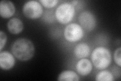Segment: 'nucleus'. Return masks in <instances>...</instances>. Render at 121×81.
I'll return each instance as SVG.
<instances>
[{
  "label": "nucleus",
  "instance_id": "0eeeda50",
  "mask_svg": "<svg viewBox=\"0 0 121 81\" xmlns=\"http://www.w3.org/2000/svg\"><path fill=\"white\" fill-rule=\"evenodd\" d=\"M15 64L14 55L8 51L0 53V67L4 70H9L13 67Z\"/></svg>",
  "mask_w": 121,
  "mask_h": 81
},
{
  "label": "nucleus",
  "instance_id": "1a4fd4ad",
  "mask_svg": "<svg viewBox=\"0 0 121 81\" xmlns=\"http://www.w3.org/2000/svg\"><path fill=\"white\" fill-rule=\"evenodd\" d=\"M76 68L80 75L85 76L89 75L92 71V64L89 59L82 58L76 64Z\"/></svg>",
  "mask_w": 121,
  "mask_h": 81
},
{
  "label": "nucleus",
  "instance_id": "20e7f679",
  "mask_svg": "<svg viewBox=\"0 0 121 81\" xmlns=\"http://www.w3.org/2000/svg\"><path fill=\"white\" fill-rule=\"evenodd\" d=\"M22 12L24 16L29 19H35L39 18L43 13V8L39 2L29 1L23 6Z\"/></svg>",
  "mask_w": 121,
  "mask_h": 81
},
{
  "label": "nucleus",
  "instance_id": "2eb2a0df",
  "mask_svg": "<svg viewBox=\"0 0 121 81\" xmlns=\"http://www.w3.org/2000/svg\"><path fill=\"white\" fill-rule=\"evenodd\" d=\"M121 48L119 47L114 52L113 54V58L116 63L118 65L119 67H121Z\"/></svg>",
  "mask_w": 121,
  "mask_h": 81
},
{
  "label": "nucleus",
  "instance_id": "9b49d317",
  "mask_svg": "<svg viewBox=\"0 0 121 81\" xmlns=\"http://www.w3.org/2000/svg\"><path fill=\"white\" fill-rule=\"evenodd\" d=\"M90 49L89 46L86 43H82L78 44L74 49L75 56L78 58H84L89 55Z\"/></svg>",
  "mask_w": 121,
  "mask_h": 81
},
{
  "label": "nucleus",
  "instance_id": "7ed1b4c3",
  "mask_svg": "<svg viewBox=\"0 0 121 81\" xmlns=\"http://www.w3.org/2000/svg\"><path fill=\"white\" fill-rule=\"evenodd\" d=\"M75 15L74 6L70 3L66 2L59 5L55 12V16L57 20L62 24L70 22Z\"/></svg>",
  "mask_w": 121,
  "mask_h": 81
},
{
  "label": "nucleus",
  "instance_id": "423d86ee",
  "mask_svg": "<svg viewBox=\"0 0 121 81\" xmlns=\"http://www.w3.org/2000/svg\"><path fill=\"white\" fill-rule=\"evenodd\" d=\"M78 21L80 26L87 31H92L96 25V18L94 15L88 11L82 12L78 17Z\"/></svg>",
  "mask_w": 121,
  "mask_h": 81
},
{
  "label": "nucleus",
  "instance_id": "dca6fc26",
  "mask_svg": "<svg viewBox=\"0 0 121 81\" xmlns=\"http://www.w3.org/2000/svg\"><path fill=\"white\" fill-rule=\"evenodd\" d=\"M7 37L6 33L3 31H0V51L1 52L7 42Z\"/></svg>",
  "mask_w": 121,
  "mask_h": 81
},
{
  "label": "nucleus",
  "instance_id": "f257e3e1",
  "mask_svg": "<svg viewBox=\"0 0 121 81\" xmlns=\"http://www.w3.org/2000/svg\"><path fill=\"white\" fill-rule=\"evenodd\" d=\"M11 51L18 60L26 61L31 59L33 57L35 48L30 40L26 38H20L14 42Z\"/></svg>",
  "mask_w": 121,
  "mask_h": 81
},
{
  "label": "nucleus",
  "instance_id": "39448f33",
  "mask_svg": "<svg viewBox=\"0 0 121 81\" xmlns=\"http://www.w3.org/2000/svg\"><path fill=\"white\" fill-rule=\"evenodd\" d=\"M84 35L82 27L73 23L68 24L64 30V37L67 41L70 42H76L81 40Z\"/></svg>",
  "mask_w": 121,
  "mask_h": 81
},
{
  "label": "nucleus",
  "instance_id": "f3484780",
  "mask_svg": "<svg viewBox=\"0 0 121 81\" xmlns=\"http://www.w3.org/2000/svg\"><path fill=\"white\" fill-rule=\"evenodd\" d=\"M68 2L70 3L71 4H72L73 6H74L76 5L77 4L78 1H69V2Z\"/></svg>",
  "mask_w": 121,
  "mask_h": 81
},
{
  "label": "nucleus",
  "instance_id": "f8f14e48",
  "mask_svg": "<svg viewBox=\"0 0 121 81\" xmlns=\"http://www.w3.org/2000/svg\"><path fill=\"white\" fill-rule=\"evenodd\" d=\"M79 77L75 71L70 70L64 71L59 75L58 80L60 81H79Z\"/></svg>",
  "mask_w": 121,
  "mask_h": 81
},
{
  "label": "nucleus",
  "instance_id": "4468645a",
  "mask_svg": "<svg viewBox=\"0 0 121 81\" xmlns=\"http://www.w3.org/2000/svg\"><path fill=\"white\" fill-rule=\"evenodd\" d=\"M42 5L46 8H52L55 7L58 3L59 1L58 0H40L39 1Z\"/></svg>",
  "mask_w": 121,
  "mask_h": 81
},
{
  "label": "nucleus",
  "instance_id": "9d476101",
  "mask_svg": "<svg viewBox=\"0 0 121 81\" xmlns=\"http://www.w3.org/2000/svg\"><path fill=\"white\" fill-rule=\"evenodd\" d=\"M24 25L20 19L13 18L7 23V29L9 32L12 34L20 33L23 29Z\"/></svg>",
  "mask_w": 121,
  "mask_h": 81
},
{
  "label": "nucleus",
  "instance_id": "f03ea898",
  "mask_svg": "<svg viewBox=\"0 0 121 81\" xmlns=\"http://www.w3.org/2000/svg\"><path fill=\"white\" fill-rule=\"evenodd\" d=\"M91 58L94 66L98 69L107 68L112 61L110 51L107 48L103 47H99L94 49Z\"/></svg>",
  "mask_w": 121,
  "mask_h": 81
},
{
  "label": "nucleus",
  "instance_id": "ddd939ff",
  "mask_svg": "<svg viewBox=\"0 0 121 81\" xmlns=\"http://www.w3.org/2000/svg\"><path fill=\"white\" fill-rule=\"evenodd\" d=\"M95 80L97 81H113L115 79L111 72L104 70L98 73L95 77Z\"/></svg>",
  "mask_w": 121,
  "mask_h": 81
},
{
  "label": "nucleus",
  "instance_id": "6e6552de",
  "mask_svg": "<svg viewBox=\"0 0 121 81\" xmlns=\"http://www.w3.org/2000/svg\"><path fill=\"white\" fill-rule=\"evenodd\" d=\"M15 12V7L12 2L3 0L0 3V14L2 18H10L14 14Z\"/></svg>",
  "mask_w": 121,
  "mask_h": 81
}]
</instances>
